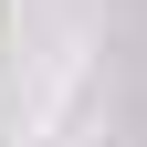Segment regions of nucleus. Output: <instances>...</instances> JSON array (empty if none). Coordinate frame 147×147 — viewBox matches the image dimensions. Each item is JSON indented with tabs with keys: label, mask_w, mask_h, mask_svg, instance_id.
<instances>
[]
</instances>
